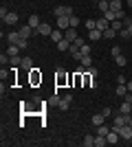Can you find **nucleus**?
I'll list each match as a JSON object with an SVG mask.
<instances>
[{
    "instance_id": "a211bd4d",
    "label": "nucleus",
    "mask_w": 132,
    "mask_h": 147,
    "mask_svg": "<svg viewBox=\"0 0 132 147\" xmlns=\"http://www.w3.org/2000/svg\"><path fill=\"white\" fill-rule=\"evenodd\" d=\"M104 145H108V138L104 134H97L95 136V147H104Z\"/></svg>"
},
{
    "instance_id": "ddd939ff",
    "label": "nucleus",
    "mask_w": 132,
    "mask_h": 147,
    "mask_svg": "<svg viewBox=\"0 0 132 147\" xmlns=\"http://www.w3.org/2000/svg\"><path fill=\"white\" fill-rule=\"evenodd\" d=\"M33 33H35V29H33V26H29V24H24L22 29H20V35H22V37H26V40H29V37H31Z\"/></svg>"
},
{
    "instance_id": "9b49d317",
    "label": "nucleus",
    "mask_w": 132,
    "mask_h": 147,
    "mask_svg": "<svg viewBox=\"0 0 132 147\" xmlns=\"http://www.w3.org/2000/svg\"><path fill=\"white\" fill-rule=\"evenodd\" d=\"M64 37H66L68 42H75V40H77V29H73V26L66 29V31H64Z\"/></svg>"
},
{
    "instance_id": "7c9ffc66",
    "label": "nucleus",
    "mask_w": 132,
    "mask_h": 147,
    "mask_svg": "<svg viewBox=\"0 0 132 147\" xmlns=\"http://www.w3.org/2000/svg\"><path fill=\"white\" fill-rule=\"evenodd\" d=\"M110 26H112V29L119 33V31L123 29V22H121V20H112V22H110Z\"/></svg>"
},
{
    "instance_id": "72a5a7b5",
    "label": "nucleus",
    "mask_w": 132,
    "mask_h": 147,
    "mask_svg": "<svg viewBox=\"0 0 132 147\" xmlns=\"http://www.w3.org/2000/svg\"><path fill=\"white\" fill-rule=\"evenodd\" d=\"M108 132H110V127H108V125H99V127H97V134H104V136H106Z\"/></svg>"
},
{
    "instance_id": "412c9836",
    "label": "nucleus",
    "mask_w": 132,
    "mask_h": 147,
    "mask_svg": "<svg viewBox=\"0 0 132 147\" xmlns=\"http://www.w3.org/2000/svg\"><path fill=\"white\" fill-rule=\"evenodd\" d=\"M82 145L84 147H95V136L93 134H86V136H84V141H82Z\"/></svg>"
},
{
    "instance_id": "58836bf2",
    "label": "nucleus",
    "mask_w": 132,
    "mask_h": 147,
    "mask_svg": "<svg viewBox=\"0 0 132 147\" xmlns=\"http://www.w3.org/2000/svg\"><path fill=\"white\" fill-rule=\"evenodd\" d=\"M86 70H88V73H90V77H95V79H97V68H95V66L86 68Z\"/></svg>"
},
{
    "instance_id": "c03bdc74",
    "label": "nucleus",
    "mask_w": 132,
    "mask_h": 147,
    "mask_svg": "<svg viewBox=\"0 0 132 147\" xmlns=\"http://www.w3.org/2000/svg\"><path fill=\"white\" fill-rule=\"evenodd\" d=\"M0 61H2V66H5V61H9V55H5V53H2V55H0Z\"/></svg>"
},
{
    "instance_id": "5701e85b",
    "label": "nucleus",
    "mask_w": 132,
    "mask_h": 147,
    "mask_svg": "<svg viewBox=\"0 0 132 147\" xmlns=\"http://www.w3.org/2000/svg\"><path fill=\"white\" fill-rule=\"evenodd\" d=\"M114 92H117L119 97H126V94H128V86H126V84H117V90H114Z\"/></svg>"
},
{
    "instance_id": "c9c22d12",
    "label": "nucleus",
    "mask_w": 132,
    "mask_h": 147,
    "mask_svg": "<svg viewBox=\"0 0 132 147\" xmlns=\"http://www.w3.org/2000/svg\"><path fill=\"white\" fill-rule=\"evenodd\" d=\"M18 46H20V49H22V51H24L26 46H29V40H26V37H20V42H18Z\"/></svg>"
},
{
    "instance_id": "9d476101",
    "label": "nucleus",
    "mask_w": 132,
    "mask_h": 147,
    "mask_svg": "<svg viewBox=\"0 0 132 147\" xmlns=\"http://www.w3.org/2000/svg\"><path fill=\"white\" fill-rule=\"evenodd\" d=\"M20 66H22V70L31 73V70H33V59H31V57H22V64H20Z\"/></svg>"
},
{
    "instance_id": "cd10ccee",
    "label": "nucleus",
    "mask_w": 132,
    "mask_h": 147,
    "mask_svg": "<svg viewBox=\"0 0 132 147\" xmlns=\"http://www.w3.org/2000/svg\"><path fill=\"white\" fill-rule=\"evenodd\" d=\"M57 84H64V81H66V73H64V68H57Z\"/></svg>"
},
{
    "instance_id": "c756f323",
    "label": "nucleus",
    "mask_w": 132,
    "mask_h": 147,
    "mask_svg": "<svg viewBox=\"0 0 132 147\" xmlns=\"http://www.w3.org/2000/svg\"><path fill=\"white\" fill-rule=\"evenodd\" d=\"M114 61H117V66H121V68H123V66H128L126 55H117V57H114Z\"/></svg>"
},
{
    "instance_id": "e433bc0d",
    "label": "nucleus",
    "mask_w": 132,
    "mask_h": 147,
    "mask_svg": "<svg viewBox=\"0 0 132 147\" xmlns=\"http://www.w3.org/2000/svg\"><path fill=\"white\" fill-rule=\"evenodd\" d=\"M110 55H112V57L121 55V46H112V49H110Z\"/></svg>"
},
{
    "instance_id": "ea45409f",
    "label": "nucleus",
    "mask_w": 132,
    "mask_h": 147,
    "mask_svg": "<svg viewBox=\"0 0 132 147\" xmlns=\"http://www.w3.org/2000/svg\"><path fill=\"white\" fill-rule=\"evenodd\" d=\"M82 53H84V55H90V46H88V44L82 46Z\"/></svg>"
},
{
    "instance_id": "f3484780",
    "label": "nucleus",
    "mask_w": 132,
    "mask_h": 147,
    "mask_svg": "<svg viewBox=\"0 0 132 147\" xmlns=\"http://www.w3.org/2000/svg\"><path fill=\"white\" fill-rule=\"evenodd\" d=\"M104 121H106V117H104V114H93V125L95 127H99V125H104Z\"/></svg>"
},
{
    "instance_id": "2eb2a0df",
    "label": "nucleus",
    "mask_w": 132,
    "mask_h": 147,
    "mask_svg": "<svg viewBox=\"0 0 132 147\" xmlns=\"http://www.w3.org/2000/svg\"><path fill=\"white\" fill-rule=\"evenodd\" d=\"M123 9V0H110V11H121Z\"/></svg>"
},
{
    "instance_id": "20e7f679",
    "label": "nucleus",
    "mask_w": 132,
    "mask_h": 147,
    "mask_svg": "<svg viewBox=\"0 0 132 147\" xmlns=\"http://www.w3.org/2000/svg\"><path fill=\"white\" fill-rule=\"evenodd\" d=\"M70 103H73V97H70V94H66V97H62V99H57V108H60V110H68Z\"/></svg>"
},
{
    "instance_id": "7ed1b4c3",
    "label": "nucleus",
    "mask_w": 132,
    "mask_h": 147,
    "mask_svg": "<svg viewBox=\"0 0 132 147\" xmlns=\"http://www.w3.org/2000/svg\"><path fill=\"white\" fill-rule=\"evenodd\" d=\"M51 33H53V26L46 24V22H42V24L35 29V35H46V37H51Z\"/></svg>"
},
{
    "instance_id": "393cba45",
    "label": "nucleus",
    "mask_w": 132,
    "mask_h": 147,
    "mask_svg": "<svg viewBox=\"0 0 132 147\" xmlns=\"http://www.w3.org/2000/svg\"><path fill=\"white\" fill-rule=\"evenodd\" d=\"M26 24H29V26H33V29H38V26L42 24V22H40V18H38V16H31V18H29V22H26Z\"/></svg>"
},
{
    "instance_id": "a878e982",
    "label": "nucleus",
    "mask_w": 132,
    "mask_h": 147,
    "mask_svg": "<svg viewBox=\"0 0 132 147\" xmlns=\"http://www.w3.org/2000/svg\"><path fill=\"white\" fill-rule=\"evenodd\" d=\"M104 37H106V40H112V37H117V31H114L112 26H108V29L104 31Z\"/></svg>"
},
{
    "instance_id": "49530a36",
    "label": "nucleus",
    "mask_w": 132,
    "mask_h": 147,
    "mask_svg": "<svg viewBox=\"0 0 132 147\" xmlns=\"http://www.w3.org/2000/svg\"><path fill=\"white\" fill-rule=\"evenodd\" d=\"M128 92H132V81H128Z\"/></svg>"
},
{
    "instance_id": "79ce46f5",
    "label": "nucleus",
    "mask_w": 132,
    "mask_h": 147,
    "mask_svg": "<svg viewBox=\"0 0 132 147\" xmlns=\"http://www.w3.org/2000/svg\"><path fill=\"white\" fill-rule=\"evenodd\" d=\"M117 84H126V75H119V77H117Z\"/></svg>"
},
{
    "instance_id": "39448f33",
    "label": "nucleus",
    "mask_w": 132,
    "mask_h": 147,
    "mask_svg": "<svg viewBox=\"0 0 132 147\" xmlns=\"http://www.w3.org/2000/svg\"><path fill=\"white\" fill-rule=\"evenodd\" d=\"M68 53H70V57H73V59H77V61H82V57H84L82 49H79V46H77V44H70V49H68Z\"/></svg>"
},
{
    "instance_id": "4468645a",
    "label": "nucleus",
    "mask_w": 132,
    "mask_h": 147,
    "mask_svg": "<svg viewBox=\"0 0 132 147\" xmlns=\"http://www.w3.org/2000/svg\"><path fill=\"white\" fill-rule=\"evenodd\" d=\"M51 40H53V42H60V40H64V31L62 29H53V33H51Z\"/></svg>"
},
{
    "instance_id": "b1692460",
    "label": "nucleus",
    "mask_w": 132,
    "mask_h": 147,
    "mask_svg": "<svg viewBox=\"0 0 132 147\" xmlns=\"http://www.w3.org/2000/svg\"><path fill=\"white\" fill-rule=\"evenodd\" d=\"M108 26H110V22H108L106 18H99V20H97V29H99V31H106Z\"/></svg>"
},
{
    "instance_id": "09e8293b",
    "label": "nucleus",
    "mask_w": 132,
    "mask_h": 147,
    "mask_svg": "<svg viewBox=\"0 0 132 147\" xmlns=\"http://www.w3.org/2000/svg\"><path fill=\"white\" fill-rule=\"evenodd\" d=\"M130 125H132V117H130Z\"/></svg>"
},
{
    "instance_id": "2f4dec72",
    "label": "nucleus",
    "mask_w": 132,
    "mask_h": 147,
    "mask_svg": "<svg viewBox=\"0 0 132 147\" xmlns=\"http://www.w3.org/2000/svg\"><path fill=\"white\" fill-rule=\"evenodd\" d=\"M84 24H86V29H88V31H93V29H97V20H93V18H90V20H86Z\"/></svg>"
},
{
    "instance_id": "f704fd0d",
    "label": "nucleus",
    "mask_w": 132,
    "mask_h": 147,
    "mask_svg": "<svg viewBox=\"0 0 132 147\" xmlns=\"http://www.w3.org/2000/svg\"><path fill=\"white\" fill-rule=\"evenodd\" d=\"M68 20H70V26H73V29H77V26H79V18H75V16H68Z\"/></svg>"
},
{
    "instance_id": "a18cd8bd",
    "label": "nucleus",
    "mask_w": 132,
    "mask_h": 147,
    "mask_svg": "<svg viewBox=\"0 0 132 147\" xmlns=\"http://www.w3.org/2000/svg\"><path fill=\"white\" fill-rule=\"evenodd\" d=\"M126 31H128V37H132V24H130V26H126Z\"/></svg>"
},
{
    "instance_id": "37998d69",
    "label": "nucleus",
    "mask_w": 132,
    "mask_h": 147,
    "mask_svg": "<svg viewBox=\"0 0 132 147\" xmlns=\"http://www.w3.org/2000/svg\"><path fill=\"white\" fill-rule=\"evenodd\" d=\"M7 13H9V11H7V9H5V7H2V9H0V18H2V20H5V18H7Z\"/></svg>"
},
{
    "instance_id": "4c0bfd02",
    "label": "nucleus",
    "mask_w": 132,
    "mask_h": 147,
    "mask_svg": "<svg viewBox=\"0 0 132 147\" xmlns=\"http://www.w3.org/2000/svg\"><path fill=\"white\" fill-rule=\"evenodd\" d=\"M101 114H104L106 119H110V117H112V110H110V108H104V110H101Z\"/></svg>"
},
{
    "instance_id": "f8f14e48",
    "label": "nucleus",
    "mask_w": 132,
    "mask_h": 147,
    "mask_svg": "<svg viewBox=\"0 0 132 147\" xmlns=\"http://www.w3.org/2000/svg\"><path fill=\"white\" fill-rule=\"evenodd\" d=\"M20 31H11V33H7V40H9V44H18L20 42Z\"/></svg>"
},
{
    "instance_id": "423d86ee",
    "label": "nucleus",
    "mask_w": 132,
    "mask_h": 147,
    "mask_svg": "<svg viewBox=\"0 0 132 147\" xmlns=\"http://www.w3.org/2000/svg\"><path fill=\"white\" fill-rule=\"evenodd\" d=\"M106 138H108V145H117V143L121 141V136H119L117 129H110V132L106 134Z\"/></svg>"
},
{
    "instance_id": "6e6552de",
    "label": "nucleus",
    "mask_w": 132,
    "mask_h": 147,
    "mask_svg": "<svg viewBox=\"0 0 132 147\" xmlns=\"http://www.w3.org/2000/svg\"><path fill=\"white\" fill-rule=\"evenodd\" d=\"M119 112H121V114H128V117H132V103H130V101H123V103L119 105Z\"/></svg>"
},
{
    "instance_id": "aec40b11",
    "label": "nucleus",
    "mask_w": 132,
    "mask_h": 147,
    "mask_svg": "<svg viewBox=\"0 0 132 147\" xmlns=\"http://www.w3.org/2000/svg\"><path fill=\"white\" fill-rule=\"evenodd\" d=\"M97 7H99L101 13H106L108 9H110V0H97Z\"/></svg>"
},
{
    "instance_id": "a19ab883",
    "label": "nucleus",
    "mask_w": 132,
    "mask_h": 147,
    "mask_svg": "<svg viewBox=\"0 0 132 147\" xmlns=\"http://www.w3.org/2000/svg\"><path fill=\"white\" fill-rule=\"evenodd\" d=\"M73 44H77V46H79V49H82V46H84V44H86V42H84L82 37H77V40H75V42H73Z\"/></svg>"
},
{
    "instance_id": "f03ea898",
    "label": "nucleus",
    "mask_w": 132,
    "mask_h": 147,
    "mask_svg": "<svg viewBox=\"0 0 132 147\" xmlns=\"http://www.w3.org/2000/svg\"><path fill=\"white\" fill-rule=\"evenodd\" d=\"M53 13H55V18H60V16H73V7H68V5H57Z\"/></svg>"
},
{
    "instance_id": "6ab92c4d",
    "label": "nucleus",
    "mask_w": 132,
    "mask_h": 147,
    "mask_svg": "<svg viewBox=\"0 0 132 147\" xmlns=\"http://www.w3.org/2000/svg\"><path fill=\"white\" fill-rule=\"evenodd\" d=\"M2 22H7V24H16V22H18V13L9 11V13H7V18L2 20Z\"/></svg>"
},
{
    "instance_id": "1a4fd4ad",
    "label": "nucleus",
    "mask_w": 132,
    "mask_h": 147,
    "mask_svg": "<svg viewBox=\"0 0 132 147\" xmlns=\"http://www.w3.org/2000/svg\"><path fill=\"white\" fill-rule=\"evenodd\" d=\"M88 37H90V42H97V40H101V37H104V31L93 29V31H88Z\"/></svg>"
},
{
    "instance_id": "c85d7f7f",
    "label": "nucleus",
    "mask_w": 132,
    "mask_h": 147,
    "mask_svg": "<svg viewBox=\"0 0 132 147\" xmlns=\"http://www.w3.org/2000/svg\"><path fill=\"white\" fill-rule=\"evenodd\" d=\"M9 64H11L13 68H16V66H20V64H22V57H20V55H13V57H9Z\"/></svg>"
},
{
    "instance_id": "f257e3e1",
    "label": "nucleus",
    "mask_w": 132,
    "mask_h": 147,
    "mask_svg": "<svg viewBox=\"0 0 132 147\" xmlns=\"http://www.w3.org/2000/svg\"><path fill=\"white\" fill-rule=\"evenodd\" d=\"M119 136H121V141H132V125L130 123L119 127Z\"/></svg>"
},
{
    "instance_id": "de8ad7c7",
    "label": "nucleus",
    "mask_w": 132,
    "mask_h": 147,
    "mask_svg": "<svg viewBox=\"0 0 132 147\" xmlns=\"http://www.w3.org/2000/svg\"><path fill=\"white\" fill-rule=\"evenodd\" d=\"M128 7H130V9H132V0H128Z\"/></svg>"
},
{
    "instance_id": "4be33fe9",
    "label": "nucleus",
    "mask_w": 132,
    "mask_h": 147,
    "mask_svg": "<svg viewBox=\"0 0 132 147\" xmlns=\"http://www.w3.org/2000/svg\"><path fill=\"white\" fill-rule=\"evenodd\" d=\"M70 44H73V42H68V40L64 37V40H60V42H57V49H60V51H68Z\"/></svg>"
},
{
    "instance_id": "0eeeda50",
    "label": "nucleus",
    "mask_w": 132,
    "mask_h": 147,
    "mask_svg": "<svg viewBox=\"0 0 132 147\" xmlns=\"http://www.w3.org/2000/svg\"><path fill=\"white\" fill-rule=\"evenodd\" d=\"M57 29H62V31L70 29V20H68V16H60V18H57Z\"/></svg>"
},
{
    "instance_id": "dca6fc26",
    "label": "nucleus",
    "mask_w": 132,
    "mask_h": 147,
    "mask_svg": "<svg viewBox=\"0 0 132 147\" xmlns=\"http://www.w3.org/2000/svg\"><path fill=\"white\" fill-rule=\"evenodd\" d=\"M20 51H22V49H20L18 44H9V49H7V55H9V57H13V55H20Z\"/></svg>"
},
{
    "instance_id": "bb28decb",
    "label": "nucleus",
    "mask_w": 132,
    "mask_h": 147,
    "mask_svg": "<svg viewBox=\"0 0 132 147\" xmlns=\"http://www.w3.org/2000/svg\"><path fill=\"white\" fill-rule=\"evenodd\" d=\"M79 64H82L84 68H90V66H93V57H90V55H84V57H82V61H79Z\"/></svg>"
},
{
    "instance_id": "8fccbe9b",
    "label": "nucleus",
    "mask_w": 132,
    "mask_h": 147,
    "mask_svg": "<svg viewBox=\"0 0 132 147\" xmlns=\"http://www.w3.org/2000/svg\"><path fill=\"white\" fill-rule=\"evenodd\" d=\"M130 16H132V13H130Z\"/></svg>"
},
{
    "instance_id": "473e14b6",
    "label": "nucleus",
    "mask_w": 132,
    "mask_h": 147,
    "mask_svg": "<svg viewBox=\"0 0 132 147\" xmlns=\"http://www.w3.org/2000/svg\"><path fill=\"white\" fill-rule=\"evenodd\" d=\"M104 18H106L108 22H112V20H117V13H114V11H110V9H108V11L104 13Z\"/></svg>"
}]
</instances>
